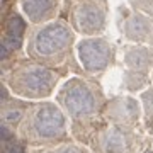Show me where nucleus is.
Returning <instances> with one entry per match:
<instances>
[{"label": "nucleus", "mask_w": 153, "mask_h": 153, "mask_svg": "<svg viewBox=\"0 0 153 153\" xmlns=\"http://www.w3.org/2000/svg\"><path fill=\"white\" fill-rule=\"evenodd\" d=\"M21 134L33 143H51L66 136V121L61 109L43 102L26 111L21 124Z\"/></svg>", "instance_id": "obj_1"}, {"label": "nucleus", "mask_w": 153, "mask_h": 153, "mask_svg": "<svg viewBox=\"0 0 153 153\" xmlns=\"http://www.w3.org/2000/svg\"><path fill=\"white\" fill-rule=\"evenodd\" d=\"M58 102L73 121H87L99 111L95 90L78 78H73L61 87Z\"/></svg>", "instance_id": "obj_2"}, {"label": "nucleus", "mask_w": 153, "mask_h": 153, "mask_svg": "<svg viewBox=\"0 0 153 153\" xmlns=\"http://www.w3.org/2000/svg\"><path fill=\"white\" fill-rule=\"evenodd\" d=\"M10 88L16 95L24 99H43L53 92L56 76L46 68L27 66L21 68L10 76Z\"/></svg>", "instance_id": "obj_3"}, {"label": "nucleus", "mask_w": 153, "mask_h": 153, "mask_svg": "<svg viewBox=\"0 0 153 153\" xmlns=\"http://www.w3.org/2000/svg\"><path fill=\"white\" fill-rule=\"evenodd\" d=\"M71 41L70 29L63 22H53L39 29L33 41V51L39 58H49L63 53Z\"/></svg>", "instance_id": "obj_4"}, {"label": "nucleus", "mask_w": 153, "mask_h": 153, "mask_svg": "<svg viewBox=\"0 0 153 153\" xmlns=\"http://www.w3.org/2000/svg\"><path fill=\"white\" fill-rule=\"evenodd\" d=\"M97 153H131L133 136L124 126H111L95 138Z\"/></svg>", "instance_id": "obj_5"}, {"label": "nucleus", "mask_w": 153, "mask_h": 153, "mask_svg": "<svg viewBox=\"0 0 153 153\" xmlns=\"http://www.w3.org/2000/svg\"><path fill=\"white\" fill-rule=\"evenodd\" d=\"M82 65L88 71H100L109 65L111 48L102 39H85L78 46Z\"/></svg>", "instance_id": "obj_6"}, {"label": "nucleus", "mask_w": 153, "mask_h": 153, "mask_svg": "<svg viewBox=\"0 0 153 153\" xmlns=\"http://www.w3.org/2000/svg\"><path fill=\"white\" fill-rule=\"evenodd\" d=\"M109 119L117 126H133L140 119V104L131 97H119L109 105Z\"/></svg>", "instance_id": "obj_7"}, {"label": "nucleus", "mask_w": 153, "mask_h": 153, "mask_svg": "<svg viewBox=\"0 0 153 153\" xmlns=\"http://www.w3.org/2000/svg\"><path fill=\"white\" fill-rule=\"evenodd\" d=\"M75 22L76 27L82 33H97L102 27V22H104V10L95 2H85L76 9Z\"/></svg>", "instance_id": "obj_8"}, {"label": "nucleus", "mask_w": 153, "mask_h": 153, "mask_svg": "<svg viewBox=\"0 0 153 153\" xmlns=\"http://www.w3.org/2000/svg\"><path fill=\"white\" fill-rule=\"evenodd\" d=\"M55 0H22V9L31 21H43L51 14Z\"/></svg>", "instance_id": "obj_9"}, {"label": "nucleus", "mask_w": 153, "mask_h": 153, "mask_svg": "<svg viewBox=\"0 0 153 153\" xmlns=\"http://www.w3.org/2000/svg\"><path fill=\"white\" fill-rule=\"evenodd\" d=\"M126 31H128V36L133 39H145L146 34L150 33V22L143 16H134L133 19H129Z\"/></svg>", "instance_id": "obj_10"}, {"label": "nucleus", "mask_w": 153, "mask_h": 153, "mask_svg": "<svg viewBox=\"0 0 153 153\" xmlns=\"http://www.w3.org/2000/svg\"><path fill=\"white\" fill-rule=\"evenodd\" d=\"M126 63L138 71L146 70L150 66V53L143 48H134L126 55Z\"/></svg>", "instance_id": "obj_11"}, {"label": "nucleus", "mask_w": 153, "mask_h": 153, "mask_svg": "<svg viewBox=\"0 0 153 153\" xmlns=\"http://www.w3.org/2000/svg\"><path fill=\"white\" fill-rule=\"evenodd\" d=\"M26 116V111L21 104H7L4 105V111H2V119H4V124L7 126H14L19 124L21 119Z\"/></svg>", "instance_id": "obj_12"}, {"label": "nucleus", "mask_w": 153, "mask_h": 153, "mask_svg": "<svg viewBox=\"0 0 153 153\" xmlns=\"http://www.w3.org/2000/svg\"><path fill=\"white\" fill-rule=\"evenodd\" d=\"M2 153H22L21 143L10 134L9 126H2Z\"/></svg>", "instance_id": "obj_13"}, {"label": "nucleus", "mask_w": 153, "mask_h": 153, "mask_svg": "<svg viewBox=\"0 0 153 153\" xmlns=\"http://www.w3.org/2000/svg\"><path fill=\"white\" fill-rule=\"evenodd\" d=\"M143 107H145L146 119H152L153 117V90H148V92L143 94Z\"/></svg>", "instance_id": "obj_14"}, {"label": "nucleus", "mask_w": 153, "mask_h": 153, "mask_svg": "<svg viewBox=\"0 0 153 153\" xmlns=\"http://www.w3.org/2000/svg\"><path fill=\"white\" fill-rule=\"evenodd\" d=\"M49 153H85V152L80 150L78 146H73V145H65V146L56 148V150H53V152H49Z\"/></svg>", "instance_id": "obj_15"}]
</instances>
